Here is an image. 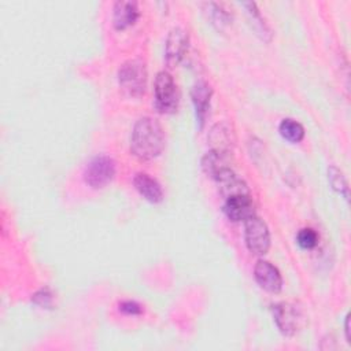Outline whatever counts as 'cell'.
<instances>
[{
	"label": "cell",
	"mask_w": 351,
	"mask_h": 351,
	"mask_svg": "<svg viewBox=\"0 0 351 351\" xmlns=\"http://www.w3.org/2000/svg\"><path fill=\"white\" fill-rule=\"evenodd\" d=\"M165 148V132L162 125L151 117L140 118L132 130L130 152L140 160L158 158Z\"/></svg>",
	"instance_id": "6da1fadb"
},
{
	"label": "cell",
	"mask_w": 351,
	"mask_h": 351,
	"mask_svg": "<svg viewBox=\"0 0 351 351\" xmlns=\"http://www.w3.org/2000/svg\"><path fill=\"white\" fill-rule=\"evenodd\" d=\"M118 82L121 89L129 97H140L147 86V70L140 59L125 62L118 70Z\"/></svg>",
	"instance_id": "7a4b0ae2"
},
{
	"label": "cell",
	"mask_w": 351,
	"mask_h": 351,
	"mask_svg": "<svg viewBox=\"0 0 351 351\" xmlns=\"http://www.w3.org/2000/svg\"><path fill=\"white\" fill-rule=\"evenodd\" d=\"M155 92V107L159 112L173 114L178 108V89L177 85L167 71H159L155 77L154 84Z\"/></svg>",
	"instance_id": "3957f363"
},
{
	"label": "cell",
	"mask_w": 351,
	"mask_h": 351,
	"mask_svg": "<svg viewBox=\"0 0 351 351\" xmlns=\"http://www.w3.org/2000/svg\"><path fill=\"white\" fill-rule=\"evenodd\" d=\"M117 173V166L112 158L97 155L92 158L84 169V181L93 189L104 188L110 184Z\"/></svg>",
	"instance_id": "277c9868"
},
{
	"label": "cell",
	"mask_w": 351,
	"mask_h": 351,
	"mask_svg": "<svg viewBox=\"0 0 351 351\" xmlns=\"http://www.w3.org/2000/svg\"><path fill=\"white\" fill-rule=\"evenodd\" d=\"M244 222V239L247 248L254 255H265L270 248V233L267 225L255 214Z\"/></svg>",
	"instance_id": "5b68a950"
},
{
	"label": "cell",
	"mask_w": 351,
	"mask_h": 351,
	"mask_svg": "<svg viewBox=\"0 0 351 351\" xmlns=\"http://www.w3.org/2000/svg\"><path fill=\"white\" fill-rule=\"evenodd\" d=\"M273 315L280 332L285 336L295 335L300 328V321L303 319L300 310L288 303H278L273 306Z\"/></svg>",
	"instance_id": "8992f818"
},
{
	"label": "cell",
	"mask_w": 351,
	"mask_h": 351,
	"mask_svg": "<svg viewBox=\"0 0 351 351\" xmlns=\"http://www.w3.org/2000/svg\"><path fill=\"white\" fill-rule=\"evenodd\" d=\"M188 47V33L181 27H173L165 43V59L170 67L181 62Z\"/></svg>",
	"instance_id": "52a82bcc"
},
{
	"label": "cell",
	"mask_w": 351,
	"mask_h": 351,
	"mask_svg": "<svg viewBox=\"0 0 351 351\" xmlns=\"http://www.w3.org/2000/svg\"><path fill=\"white\" fill-rule=\"evenodd\" d=\"M254 277L256 282L267 292L277 293L282 288V277L278 269L267 261L259 259L254 267Z\"/></svg>",
	"instance_id": "ba28073f"
},
{
	"label": "cell",
	"mask_w": 351,
	"mask_h": 351,
	"mask_svg": "<svg viewBox=\"0 0 351 351\" xmlns=\"http://www.w3.org/2000/svg\"><path fill=\"white\" fill-rule=\"evenodd\" d=\"M223 213L233 222L248 219L255 214L251 195H234L225 199Z\"/></svg>",
	"instance_id": "9c48e42d"
},
{
	"label": "cell",
	"mask_w": 351,
	"mask_h": 351,
	"mask_svg": "<svg viewBox=\"0 0 351 351\" xmlns=\"http://www.w3.org/2000/svg\"><path fill=\"white\" fill-rule=\"evenodd\" d=\"M138 4L133 0H119L112 8V25L117 30H123L138 19Z\"/></svg>",
	"instance_id": "30bf717a"
},
{
	"label": "cell",
	"mask_w": 351,
	"mask_h": 351,
	"mask_svg": "<svg viewBox=\"0 0 351 351\" xmlns=\"http://www.w3.org/2000/svg\"><path fill=\"white\" fill-rule=\"evenodd\" d=\"M211 95H213V89L206 81H197L192 88V92H191L192 103L195 106L196 119H197L200 128H203V125H204V119H206L208 108H210Z\"/></svg>",
	"instance_id": "8fae6325"
},
{
	"label": "cell",
	"mask_w": 351,
	"mask_h": 351,
	"mask_svg": "<svg viewBox=\"0 0 351 351\" xmlns=\"http://www.w3.org/2000/svg\"><path fill=\"white\" fill-rule=\"evenodd\" d=\"M133 185L136 191L148 202L159 203L163 199V189L160 184L148 176L147 173H137L133 178Z\"/></svg>",
	"instance_id": "7c38bea8"
},
{
	"label": "cell",
	"mask_w": 351,
	"mask_h": 351,
	"mask_svg": "<svg viewBox=\"0 0 351 351\" xmlns=\"http://www.w3.org/2000/svg\"><path fill=\"white\" fill-rule=\"evenodd\" d=\"M215 181L218 182L219 192L225 199L234 196V195H248L250 193L247 184L241 178H239L232 169L223 170L215 178Z\"/></svg>",
	"instance_id": "4fadbf2b"
},
{
	"label": "cell",
	"mask_w": 351,
	"mask_h": 351,
	"mask_svg": "<svg viewBox=\"0 0 351 351\" xmlns=\"http://www.w3.org/2000/svg\"><path fill=\"white\" fill-rule=\"evenodd\" d=\"M208 143L211 145V149L232 152V147L234 144V133L226 122L217 123L211 128L208 133Z\"/></svg>",
	"instance_id": "5bb4252c"
},
{
	"label": "cell",
	"mask_w": 351,
	"mask_h": 351,
	"mask_svg": "<svg viewBox=\"0 0 351 351\" xmlns=\"http://www.w3.org/2000/svg\"><path fill=\"white\" fill-rule=\"evenodd\" d=\"M229 156H230V152L210 149L202 159L203 171L215 180L223 170L230 169L229 167Z\"/></svg>",
	"instance_id": "9a60e30c"
},
{
	"label": "cell",
	"mask_w": 351,
	"mask_h": 351,
	"mask_svg": "<svg viewBox=\"0 0 351 351\" xmlns=\"http://www.w3.org/2000/svg\"><path fill=\"white\" fill-rule=\"evenodd\" d=\"M278 132L289 143H299L304 137V128L302 126V123H299L298 121H295L292 118L282 119L280 122Z\"/></svg>",
	"instance_id": "2e32d148"
},
{
	"label": "cell",
	"mask_w": 351,
	"mask_h": 351,
	"mask_svg": "<svg viewBox=\"0 0 351 351\" xmlns=\"http://www.w3.org/2000/svg\"><path fill=\"white\" fill-rule=\"evenodd\" d=\"M243 5L247 8V12L250 15V19L252 21L251 23H252L256 34H259L263 40L265 38L269 40L270 38V30H269L267 25L265 23V21H263V18H262L256 4L254 1H247V3H243Z\"/></svg>",
	"instance_id": "e0dca14e"
},
{
	"label": "cell",
	"mask_w": 351,
	"mask_h": 351,
	"mask_svg": "<svg viewBox=\"0 0 351 351\" xmlns=\"http://www.w3.org/2000/svg\"><path fill=\"white\" fill-rule=\"evenodd\" d=\"M328 180L329 184L332 185V188L340 195L343 196L346 200L350 199V192H348V182L346 176L343 174L341 170H339L336 166H330L328 169Z\"/></svg>",
	"instance_id": "ac0fdd59"
},
{
	"label": "cell",
	"mask_w": 351,
	"mask_h": 351,
	"mask_svg": "<svg viewBox=\"0 0 351 351\" xmlns=\"http://www.w3.org/2000/svg\"><path fill=\"white\" fill-rule=\"evenodd\" d=\"M296 243L303 248V250H311L317 245L318 243V234L314 229L311 228H303L298 232L296 234Z\"/></svg>",
	"instance_id": "d6986e66"
},
{
	"label": "cell",
	"mask_w": 351,
	"mask_h": 351,
	"mask_svg": "<svg viewBox=\"0 0 351 351\" xmlns=\"http://www.w3.org/2000/svg\"><path fill=\"white\" fill-rule=\"evenodd\" d=\"M207 7H210V15H211V21L213 25H215L218 29H223V26L229 25L230 21V15L217 3H208Z\"/></svg>",
	"instance_id": "ffe728a7"
},
{
	"label": "cell",
	"mask_w": 351,
	"mask_h": 351,
	"mask_svg": "<svg viewBox=\"0 0 351 351\" xmlns=\"http://www.w3.org/2000/svg\"><path fill=\"white\" fill-rule=\"evenodd\" d=\"M32 302L43 308H49L53 303V293L48 288H41L33 295Z\"/></svg>",
	"instance_id": "44dd1931"
},
{
	"label": "cell",
	"mask_w": 351,
	"mask_h": 351,
	"mask_svg": "<svg viewBox=\"0 0 351 351\" xmlns=\"http://www.w3.org/2000/svg\"><path fill=\"white\" fill-rule=\"evenodd\" d=\"M118 310L128 315H140L143 314V306L134 300H123L118 304Z\"/></svg>",
	"instance_id": "7402d4cb"
},
{
	"label": "cell",
	"mask_w": 351,
	"mask_h": 351,
	"mask_svg": "<svg viewBox=\"0 0 351 351\" xmlns=\"http://www.w3.org/2000/svg\"><path fill=\"white\" fill-rule=\"evenodd\" d=\"M344 333H346V340L348 344H351V329H350V314L346 315L344 321Z\"/></svg>",
	"instance_id": "603a6c76"
}]
</instances>
